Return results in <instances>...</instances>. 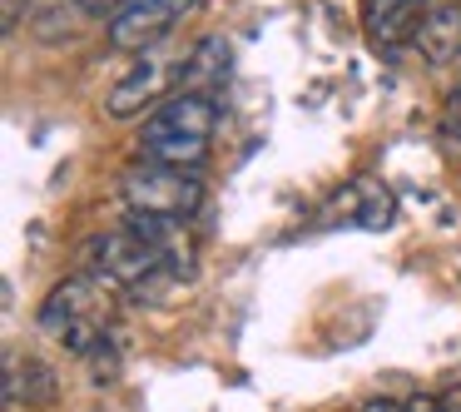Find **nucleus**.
Returning a JSON list of instances; mask_svg holds the SVG:
<instances>
[{
    "mask_svg": "<svg viewBox=\"0 0 461 412\" xmlns=\"http://www.w3.org/2000/svg\"><path fill=\"white\" fill-rule=\"evenodd\" d=\"M199 0H130L124 11H114L104 21V45L114 55H149L169 41L174 31L184 25V15L194 11Z\"/></svg>",
    "mask_w": 461,
    "mask_h": 412,
    "instance_id": "39448f33",
    "label": "nucleus"
},
{
    "mask_svg": "<svg viewBox=\"0 0 461 412\" xmlns=\"http://www.w3.org/2000/svg\"><path fill=\"white\" fill-rule=\"evenodd\" d=\"M110 288L114 283L95 279V273H75V279H60L50 293H45L41 313H35V328L45 333V338L65 343L70 352H80V358H90L95 348H104L110 343Z\"/></svg>",
    "mask_w": 461,
    "mask_h": 412,
    "instance_id": "f03ea898",
    "label": "nucleus"
},
{
    "mask_svg": "<svg viewBox=\"0 0 461 412\" xmlns=\"http://www.w3.org/2000/svg\"><path fill=\"white\" fill-rule=\"evenodd\" d=\"M447 134L461 140V80L451 85V95H447Z\"/></svg>",
    "mask_w": 461,
    "mask_h": 412,
    "instance_id": "9d476101",
    "label": "nucleus"
},
{
    "mask_svg": "<svg viewBox=\"0 0 461 412\" xmlns=\"http://www.w3.org/2000/svg\"><path fill=\"white\" fill-rule=\"evenodd\" d=\"M184 65H189V50H169V45L140 55V60L110 85V95H104V114H110V120H140L144 110L154 114L169 95H179Z\"/></svg>",
    "mask_w": 461,
    "mask_h": 412,
    "instance_id": "20e7f679",
    "label": "nucleus"
},
{
    "mask_svg": "<svg viewBox=\"0 0 461 412\" xmlns=\"http://www.w3.org/2000/svg\"><path fill=\"white\" fill-rule=\"evenodd\" d=\"M417 55L431 65V70H447V65H461V0H447V5H431L427 21L411 35Z\"/></svg>",
    "mask_w": 461,
    "mask_h": 412,
    "instance_id": "0eeeda50",
    "label": "nucleus"
},
{
    "mask_svg": "<svg viewBox=\"0 0 461 412\" xmlns=\"http://www.w3.org/2000/svg\"><path fill=\"white\" fill-rule=\"evenodd\" d=\"M441 412H461V392H447V398H441Z\"/></svg>",
    "mask_w": 461,
    "mask_h": 412,
    "instance_id": "ddd939ff",
    "label": "nucleus"
},
{
    "mask_svg": "<svg viewBox=\"0 0 461 412\" xmlns=\"http://www.w3.org/2000/svg\"><path fill=\"white\" fill-rule=\"evenodd\" d=\"M120 199L130 214L184 224L203 209V179H199V169H174V164L134 160V164H124V174H120Z\"/></svg>",
    "mask_w": 461,
    "mask_h": 412,
    "instance_id": "7ed1b4c3",
    "label": "nucleus"
},
{
    "mask_svg": "<svg viewBox=\"0 0 461 412\" xmlns=\"http://www.w3.org/2000/svg\"><path fill=\"white\" fill-rule=\"evenodd\" d=\"M437 0H367V41L372 50L392 55L417 35V25L427 21V11Z\"/></svg>",
    "mask_w": 461,
    "mask_h": 412,
    "instance_id": "423d86ee",
    "label": "nucleus"
},
{
    "mask_svg": "<svg viewBox=\"0 0 461 412\" xmlns=\"http://www.w3.org/2000/svg\"><path fill=\"white\" fill-rule=\"evenodd\" d=\"M407 412H441V398H411Z\"/></svg>",
    "mask_w": 461,
    "mask_h": 412,
    "instance_id": "9b49d317",
    "label": "nucleus"
},
{
    "mask_svg": "<svg viewBox=\"0 0 461 412\" xmlns=\"http://www.w3.org/2000/svg\"><path fill=\"white\" fill-rule=\"evenodd\" d=\"M75 5V15H114V11H124L130 0H70Z\"/></svg>",
    "mask_w": 461,
    "mask_h": 412,
    "instance_id": "1a4fd4ad",
    "label": "nucleus"
},
{
    "mask_svg": "<svg viewBox=\"0 0 461 412\" xmlns=\"http://www.w3.org/2000/svg\"><path fill=\"white\" fill-rule=\"evenodd\" d=\"M229 65H233V45L223 41V35H203V41L189 50V65H184V85H179V90L219 95L223 80H229Z\"/></svg>",
    "mask_w": 461,
    "mask_h": 412,
    "instance_id": "6e6552de",
    "label": "nucleus"
},
{
    "mask_svg": "<svg viewBox=\"0 0 461 412\" xmlns=\"http://www.w3.org/2000/svg\"><path fill=\"white\" fill-rule=\"evenodd\" d=\"M213 134H219V95L179 90L154 114H144V130L134 150H140V160H154V164L199 169L213 150Z\"/></svg>",
    "mask_w": 461,
    "mask_h": 412,
    "instance_id": "f257e3e1",
    "label": "nucleus"
},
{
    "mask_svg": "<svg viewBox=\"0 0 461 412\" xmlns=\"http://www.w3.org/2000/svg\"><path fill=\"white\" fill-rule=\"evenodd\" d=\"M362 412H407V407H402V402H392V398H377V402H367Z\"/></svg>",
    "mask_w": 461,
    "mask_h": 412,
    "instance_id": "f8f14e48",
    "label": "nucleus"
}]
</instances>
